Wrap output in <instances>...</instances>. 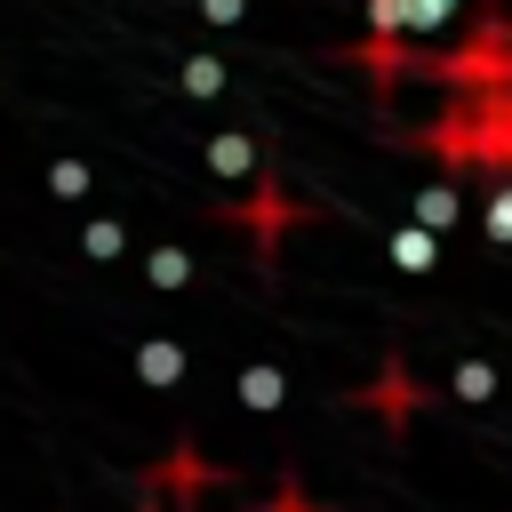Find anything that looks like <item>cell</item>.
I'll list each match as a JSON object with an SVG mask.
<instances>
[{
	"mask_svg": "<svg viewBox=\"0 0 512 512\" xmlns=\"http://www.w3.org/2000/svg\"><path fill=\"white\" fill-rule=\"evenodd\" d=\"M88 184H96V176H88V160H48V192H56L64 208H72V200H88Z\"/></svg>",
	"mask_w": 512,
	"mask_h": 512,
	"instance_id": "4fadbf2b",
	"label": "cell"
},
{
	"mask_svg": "<svg viewBox=\"0 0 512 512\" xmlns=\"http://www.w3.org/2000/svg\"><path fill=\"white\" fill-rule=\"evenodd\" d=\"M360 408H384L392 424H408V416H416V384H408V368H400V360H384V376L360 392Z\"/></svg>",
	"mask_w": 512,
	"mask_h": 512,
	"instance_id": "5b68a950",
	"label": "cell"
},
{
	"mask_svg": "<svg viewBox=\"0 0 512 512\" xmlns=\"http://www.w3.org/2000/svg\"><path fill=\"white\" fill-rule=\"evenodd\" d=\"M456 16V0H408V32H440Z\"/></svg>",
	"mask_w": 512,
	"mask_h": 512,
	"instance_id": "5bb4252c",
	"label": "cell"
},
{
	"mask_svg": "<svg viewBox=\"0 0 512 512\" xmlns=\"http://www.w3.org/2000/svg\"><path fill=\"white\" fill-rule=\"evenodd\" d=\"M176 80H184V96H200V104H208V96H224V80H232V72H224V56H184V72H176Z\"/></svg>",
	"mask_w": 512,
	"mask_h": 512,
	"instance_id": "8fae6325",
	"label": "cell"
},
{
	"mask_svg": "<svg viewBox=\"0 0 512 512\" xmlns=\"http://www.w3.org/2000/svg\"><path fill=\"white\" fill-rule=\"evenodd\" d=\"M144 280H152L160 296L192 288V248H176V240H168V248H152V256H144Z\"/></svg>",
	"mask_w": 512,
	"mask_h": 512,
	"instance_id": "ba28073f",
	"label": "cell"
},
{
	"mask_svg": "<svg viewBox=\"0 0 512 512\" xmlns=\"http://www.w3.org/2000/svg\"><path fill=\"white\" fill-rule=\"evenodd\" d=\"M264 512H328V504H312V496H304V488H296V480H280V488H272V504H264Z\"/></svg>",
	"mask_w": 512,
	"mask_h": 512,
	"instance_id": "9a60e30c",
	"label": "cell"
},
{
	"mask_svg": "<svg viewBox=\"0 0 512 512\" xmlns=\"http://www.w3.org/2000/svg\"><path fill=\"white\" fill-rule=\"evenodd\" d=\"M280 400H288V376H280L272 360H256V368H240V408H248V416H272Z\"/></svg>",
	"mask_w": 512,
	"mask_h": 512,
	"instance_id": "52a82bcc",
	"label": "cell"
},
{
	"mask_svg": "<svg viewBox=\"0 0 512 512\" xmlns=\"http://www.w3.org/2000/svg\"><path fill=\"white\" fill-rule=\"evenodd\" d=\"M80 248H88L96 264H120V256H128V224H120V216H88V232H80Z\"/></svg>",
	"mask_w": 512,
	"mask_h": 512,
	"instance_id": "30bf717a",
	"label": "cell"
},
{
	"mask_svg": "<svg viewBox=\"0 0 512 512\" xmlns=\"http://www.w3.org/2000/svg\"><path fill=\"white\" fill-rule=\"evenodd\" d=\"M480 232H488L496 248H512V176H496V192H488V208H480Z\"/></svg>",
	"mask_w": 512,
	"mask_h": 512,
	"instance_id": "7c38bea8",
	"label": "cell"
},
{
	"mask_svg": "<svg viewBox=\"0 0 512 512\" xmlns=\"http://www.w3.org/2000/svg\"><path fill=\"white\" fill-rule=\"evenodd\" d=\"M296 216H312V208H288L272 184H256V200H248V208H232V224H256V248H272V240H280V224H296Z\"/></svg>",
	"mask_w": 512,
	"mask_h": 512,
	"instance_id": "3957f363",
	"label": "cell"
},
{
	"mask_svg": "<svg viewBox=\"0 0 512 512\" xmlns=\"http://www.w3.org/2000/svg\"><path fill=\"white\" fill-rule=\"evenodd\" d=\"M384 256H392V264H400V272H432V264H440V232H432V224H416V216H408V224H400V232H392V240H384Z\"/></svg>",
	"mask_w": 512,
	"mask_h": 512,
	"instance_id": "277c9868",
	"label": "cell"
},
{
	"mask_svg": "<svg viewBox=\"0 0 512 512\" xmlns=\"http://www.w3.org/2000/svg\"><path fill=\"white\" fill-rule=\"evenodd\" d=\"M408 216H416V224H432V232H456V216H464V192L440 176V184H424V192L408 200Z\"/></svg>",
	"mask_w": 512,
	"mask_h": 512,
	"instance_id": "8992f818",
	"label": "cell"
},
{
	"mask_svg": "<svg viewBox=\"0 0 512 512\" xmlns=\"http://www.w3.org/2000/svg\"><path fill=\"white\" fill-rule=\"evenodd\" d=\"M448 392H456V400H472V408H480V400H496V360H480V352H472V360H456V368H448Z\"/></svg>",
	"mask_w": 512,
	"mask_h": 512,
	"instance_id": "9c48e42d",
	"label": "cell"
},
{
	"mask_svg": "<svg viewBox=\"0 0 512 512\" xmlns=\"http://www.w3.org/2000/svg\"><path fill=\"white\" fill-rule=\"evenodd\" d=\"M136 376H144L152 392L184 384V376H192V344H176V336H144V344H136Z\"/></svg>",
	"mask_w": 512,
	"mask_h": 512,
	"instance_id": "6da1fadb",
	"label": "cell"
},
{
	"mask_svg": "<svg viewBox=\"0 0 512 512\" xmlns=\"http://www.w3.org/2000/svg\"><path fill=\"white\" fill-rule=\"evenodd\" d=\"M208 24H248V0H192Z\"/></svg>",
	"mask_w": 512,
	"mask_h": 512,
	"instance_id": "2e32d148",
	"label": "cell"
},
{
	"mask_svg": "<svg viewBox=\"0 0 512 512\" xmlns=\"http://www.w3.org/2000/svg\"><path fill=\"white\" fill-rule=\"evenodd\" d=\"M208 168H216L224 184L256 176V128H216V136H208Z\"/></svg>",
	"mask_w": 512,
	"mask_h": 512,
	"instance_id": "7a4b0ae2",
	"label": "cell"
}]
</instances>
